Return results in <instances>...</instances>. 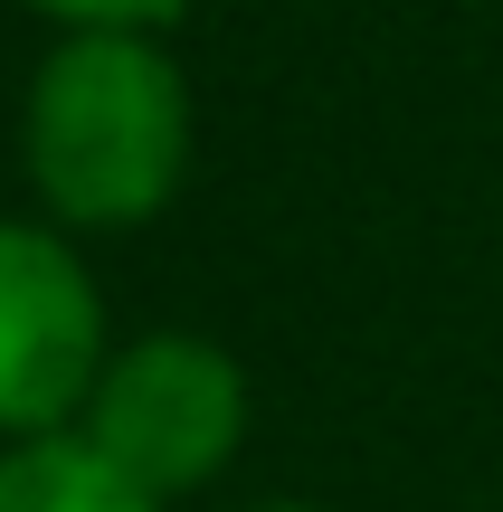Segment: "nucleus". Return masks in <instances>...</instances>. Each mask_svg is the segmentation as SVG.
Returning <instances> with one entry per match:
<instances>
[{
	"label": "nucleus",
	"instance_id": "5",
	"mask_svg": "<svg viewBox=\"0 0 503 512\" xmlns=\"http://www.w3.org/2000/svg\"><path fill=\"white\" fill-rule=\"evenodd\" d=\"M29 10L57 29H171L190 19V0H29Z\"/></svg>",
	"mask_w": 503,
	"mask_h": 512
},
{
	"label": "nucleus",
	"instance_id": "2",
	"mask_svg": "<svg viewBox=\"0 0 503 512\" xmlns=\"http://www.w3.org/2000/svg\"><path fill=\"white\" fill-rule=\"evenodd\" d=\"M247 418H257V399H247V370L228 342H209V332H133V342L105 351V370L86 389V418L67 437H86L133 494H152L171 512L181 494H209L238 465Z\"/></svg>",
	"mask_w": 503,
	"mask_h": 512
},
{
	"label": "nucleus",
	"instance_id": "4",
	"mask_svg": "<svg viewBox=\"0 0 503 512\" xmlns=\"http://www.w3.org/2000/svg\"><path fill=\"white\" fill-rule=\"evenodd\" d=\"M0 512H162V503L133 494L86 437H29L0 446Z\"/></svg>",
	"mask_w": 503,
	"mask_h": 512
},
{
	"label": "nucleus",
	"instance_id": "6",
	"mask_svg": "<svg viewBox=\"0 0 503 512\" xmlns=\"http://www.w3.org/2000/svg\"><path fill=\"white\" fill-rule=\"evenodd\" d=\"M238 512H314V503H238Z\"/></svg>",
	"mask_w": 503,
	"mask_h": 512
},
{
	"label": "nucleus",
	"instance_id": "3",
	"mask_svg": "<svg viewBox=\"0 0 503 512\" xmlns=\"http://www.w3.org/2000/svg\"><path fill=\"white\" fill-rule=\"evenodd\" d=\"M105 294L67 228L0 219V446L67 437L105 370Z\"/></svg>",
	"mask_w": 503,
	"mask_h": 512
},
{
	"label": "nucleus",
	"instance_id": "1",
	"mask_svg": "<svg viewBox=\"0 0 503 512\" xmlns=\"http://www.w3.org/2000/svg\"><path fill=\"white\" fill-rule=\"evenodd\" d=\"M200 105L162 29H57L19 95V171L48 228L133 238L190 181Z\"/></svg>",
	"mask_w": 503,
	"mask_h": 512
}]
</instances>
